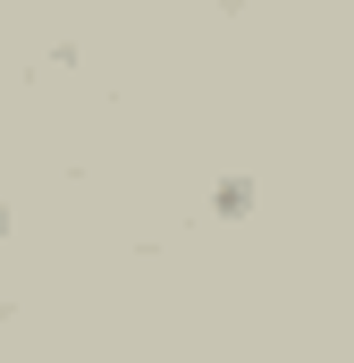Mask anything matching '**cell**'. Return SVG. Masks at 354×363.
Returning <instances> with one entry per match:
<instances>
[]
</instances>
